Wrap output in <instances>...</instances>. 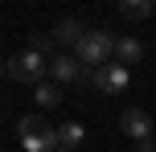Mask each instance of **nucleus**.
<instances>
[{
	"label": "nucleus",
	"mask_w": 156,
	"mask_h": 152,
	"mask_svg": "<svg viewBox=\"0 0 156 152\" xmlns=\"http://www.w3.org/2000/svg\"><path fill=\"white\" fill-rule=\"evenodd\" d=\"M82 140H86V128H82V123H58V148L78 152V148H82Z\"/></svg>",
	"instance_id": "nucleus-9"
},
{
	"label": "nucleus",
	"mask_w": 156,
	"mask_h": 152,
	"mask_svg": "<svg viewBox=\"0 0 156 152\" xmlns=\"http://www.w3.org/2000/svg\"><path fill=\"white\" fill-rule=\"evenodd\" d=\"M140 58H144V45H140L136 37H127V33H123V37L115 41V62H119V66H136Z\"/></svg>",
	"instance_id": "nucleus-8"
},
{
	"label": "nucleus",
	"mask_w": 156,
	"mask_h": 152,
	"mask_svg": "<svg viewBox=\"0 0 156 152\" xmlns=\"http://www.w3.org/2000/svg\"><path fill=\"white\" fill-rule=\"evenodd\" d=\"M49 82H58V87H62V82H90V70H86L82 62H78L74 54H54L49 58Z\"/></svg>",
	"instance_id": "nucleus-4"
},
{
	"label": "nucleus",
	"mask_w": 156,
	"mask_h": 152,
	"mask_svg": "<svg viewBox=\"0 0 156 152\" xmlns=\"http://www.w3.org/2000/svg\"><path fill=\"white\" fill-rule=\"evenodd\" d=\"M54 45H58L54 37H45V33H37V37H33V45H29V49H37V54H49V49H54Z\"/></svg>",
	"instance_id": "nucleus-12"
},
{
	"label": "nucleus",
	"mask_w": 156,
	"mask_h": 152,
	"mask_svg": "<svg viewBox=\"0 0 156 152\" xmlns=\"http://www.w3.org/2000/svg\"><path fill=\"white\" fill-rule=\"evenodd\" d=\"M119 12H123L127 21H148L156 12V0H119Z\"/></svg>",
	"instance_id": "nucleus-10"
},
{
	"label": "nucleus",
	"mask_w": 156,
	"mask_h": 152,
	"mask_svg": "<svg viewBox=\"0 0 156 152\" xmlns=\"http://www.w3.org/2000/svg\"><path fill=\"white\" fill-rule=\"evenodd\" d=\"M127 82H132V74H127V66H119V62L103 66V70H90V87L103 90V95H123Z\"/></svg>",
	"instance_id": "nucleus-5"
},
{
	"label": "nucleus",
	"mask_w": 156,
	"mask_h": 152,
	"mask_svg": "<svg viewBox=\"0 0 156 152\" xmlns=\"http://www.w3.org/2000/svg\"><path fill=\"white\" fill-rule=\"evenodd\" d=\"M115 41L107 29H86V37L74 45V58L82 66H90V70H103V66H111V58H115Z\"/></svg>",
	"instance_id": "nucleus-1"
},
{
	"label": "nucleus",
	"mask_w": 156,
	"mask_h": 152,
	"mask_svg": "<svg viewBox=\"0 0 156 152\" xmlns=\"http://www.w3.org/2000/svg\"><path fill=\"white\" fill-rule=\"evenodd\" d=\"M136 152H156V140H140V144H136Z\"/></svg>",
	"instance_id": "nucleus-13"
},
{
	"label": "nucleus",
	"mask_w": 156,
	"mask_h": 152,
	"mask_svg": "<svg viewBox=\"0 0 156 152\" xmlns=\"http://www.w3.org/2000/svg\"><path fill=\"white\" fill-rule=\"evenodd\" d=\"M119 128H123V136H132L136 144H140V140H152V119L140 107H127V111L119 115Z\"/></svg>",
	"instance_id": "nucleus-6"
},
{
	"label": "nucleus",
	"mask_w": 156,
	"mask_h": 152,
	"mask_svg": "<svg viewBox=\"0 0 156 152\" xmlns=\"http://www.w3.org/2000/svg\"><path fill=\"white\" fill-rule=\"evenodd\" d=\"M33 95H37V107H58V103H62V90H58V82H41Z\"/></svg>",
	"instance_id": "nucleus-11"
},
{
	"label": "nucleus",
	"mask_w": 156,
	"mask_h": 152,
	"mask_svg": "<svg viewBox=\"0 0 156 152\" xmlns=\"http://www.w3.org/2000/svg\"><path fill=\"white\" fill-rule=\"evenodd\" d=\"M16 132H21L25 152H58V128L49 119H41V115H25L16 123Z\"/></svg>",
	"instance_id": "nucleus-3"
},
{
	"label": "nucleus",
	"mask_w": 156,
	"mask_h": 152,
	"mask_svg": "<svg viewBox=\"0 0 156 152\" xmlns=\"http://www.w3.org/2000/svg\"><path fill=\"white\" fill-rule=\"evenodd\" d=\"M49 37H54L58 45H78V41L86 37V29H82V21H74V16H66V21H58V29L49 33Z\"/></svg>",
	"instance_id": "nucleus-7"
},
{
	"label": "nucleus",
	"mask_w": 156,
	"mask_h": 152,
	"mask_svg": "<svg viewBox=\"0 0 156 152\" xmlns=\"http://www.w3.org/2000/svg\"><path fill=\"white\" fill-rule=\"evenodd\" d=\"M58 152H70V148H58Z\"/></svg>",
	"instance_id": "nucleus-14"
},
{
	"label": "nucleus",
	"mask_w": 156,
	"mask_h": 152,
	"mask_svg": "<svg viewBox=\"0 0 156 152\" xmlns=\"http://www.w3.org/2000/svg\"><path fill=\"white\" fill-rule=\"evenodd\" d=\"M4 70H8V78H12V82H25V87L37 90L41 82H49V58L37 54V49H25V54L8 58Z\"/></svg>",
	"instance_id": "nucleus-2"
}]
</instances>
